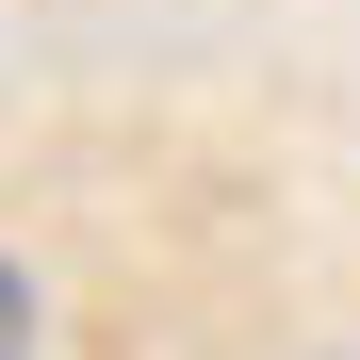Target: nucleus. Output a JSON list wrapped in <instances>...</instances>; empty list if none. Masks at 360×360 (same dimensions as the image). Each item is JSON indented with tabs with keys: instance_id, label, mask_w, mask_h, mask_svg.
Listing matches in <instances>:
<instances>
[{
	"instance_id": "nucleus-1",
	"label": "nucleus",
	"mask_w": 360,
	"mask_h": 360,
	"mask_svg": "<svg viewBox=\"0 0 360 360\" xmlns=\"http://www.w3.org/2000/svg\"><path fill=\"white\" fill-rule=\"evenodd\" d=\"M0 360H33V278L0 262Z\"/></svg>"
}]
</instances>
